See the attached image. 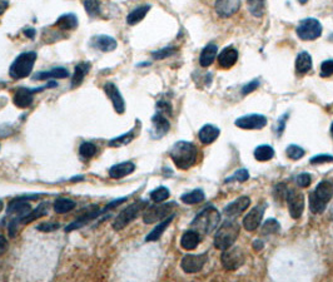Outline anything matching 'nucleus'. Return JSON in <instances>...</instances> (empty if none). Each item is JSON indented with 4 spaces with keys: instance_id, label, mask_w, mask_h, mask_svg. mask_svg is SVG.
<instances>
[{
    "instance_id": "obj_1",
    "label": "nucleus",
    "mask_w": 333,
    "mask_h": 282,
    "mask_svg": "<svg viewBox=\"0 0 333 282\" xmlns=\"http://www.w3.org/2000/svg\"><path fill=\"white\" fill-rule=\"evenodd\" d=\"M169 156L179 169H189L197 161L198 151L191 142L179 140L169 151Z\"/></svg>"
},
{
    "instance_id": "obj_2",
    "label": "nucleus",
    "mask_w": 333,
    "mask_h": 282,
    "mask_svg": "<svg viewBox=\"0 0 333 282\" xmlns=\"http://www.w3.org/2000/svg\"><path fill=\"white\" fill-rule=\"evenodd\" d=\"M333 197V182L322 181L310 195V209L312 214H322Z\"/></svg>"
},
{
    "instance_id": "obj_3",
    "label": "nucleus",
    "mask_w": 333,
    "mask_h": 282,
    "mask_svg": "<svg viewBox=\"0 0 333 282\" xmlns=\"http://www.w3.org/2000/svg\"><path fill=\"white\" fill-rule=\"evenodd\" d=\"M220 221V214L214 207H207L192 222V227L201 236L209 235L218 226Z\"/></svg>"
},
{
    "instance_id": "obj_4",
    "label": "nucleus",
    "mask_w": 333,
    "mask_h": 282,
    "mask_svg": "<svg viewBox=\"0 0 333 282\" xmlns=\"http://www.w3.org/2000/svg\"><path fill=\"white\" fill-rule=\"evenodd\" d=\"M36 60V53L25 52L15 58L9 68V76L13 79H23L30 76Z\"/></svg>"
},
{
    "instance_id": "obj_5",
    "label": "nucleus",
    "mask_w": 333,
    "mask_h": 282,
    "mask_svg": "<svg viewBox=\"0 0 333 282\" xmlns=\"http://www.w3.org/2000/svg\"><path fill=\"white\" fill-rule=\"evenodd\" d=\"M241 227L234 221H227L222 227L217 231L214 236V247L218 250H227L233 246L236 239L238 238Z\"/></svg>"
},
{
    "instance_id": "obj_6",
    "label": "nucleus",
    "mask_w": 333,
    "mask_h": 282,
    "mask_svg": "<svg viewBox=\"0 0 333 282\" xmlns=\"http://www.w3.org/2000/svg\"><path fill=\"white\" fill-rule=\"evenodd\" d=\"M146 207H148V202L143 201V199H140V201H135L134 203L128 206L127 208L123 209V211L119 212L118 216H117L116 220L113 221V225H112L113 230L116 231L123 230V228L127 227L133 220H135V218L138 217V215H139L140 212L144 211Z\"/></svg>"
},
{
    "instance_id": "obj_7",
    "label": "nucleus",
    "mask_w": 333,
    "mask_h": 282,
    "mask_svg": "<svg viewBox=\"0 0 333 282\" xmlns=\"http://www.w3.org/2000/svg\"><path fill=\"white\" fill-rule=\"evenodd\" d=\"M297 36L300 37L302 41H314V39L319 38L322 34V25L321 23L313 18H307V19L302 20L300 25L297 26Z\"/></svg>"
},
{
    "instance_id": "obj_8",
    "label": "nucleus",
    "mask_w": 333,
    "mask_h": 282,
    "mask_svg": "<svg viewBox=\"0 0 333 282\" xmlns=\"http://www.w3.org/2000/svg\"><path fill=\"white\" fill-rule=\"evenodd\" d=\"M222 266L228 271H236L244 263V254L239 247H229L227 250H223V254L220 256Z\"/></svg>"
},
{
    "instance_id": "obj_9",
    "label": "nucleus",
    "mask_w": 333,
    "mask_h": 282,
    "mask_svg": "<svg viewBox=\"0 0 333 282\" xmlns=\"http://www.w3.org/2000/svg\"><path fill=\"white\" fill-rule=\"evenodd\" d=\"M177 206L174 202H169V203L159 204V206H152L149 208L144 209V214H143V221L146 225L154 222H159V221L167 218V216L172 215L173 208Z\"/></svg>"
},
{
    "instance_id": "obj_10",
    "label": "nucleus",
    "mask_w": 333,
    "mask_h": 282,
    "mask_svg": "<svg viewBox=\"0 0 333 282\" xmlns=\"http://www.w3.org/2000/svg\"><path fill=\"white\" fill-rule=\"evenodd\" d=\"M54 87H57V83L52 82V83H48L47 86L42 88H35V89L18 88L17 92L14 93V97H13V102H14V104L17 105L18 108H28L34 100V93L43 92L44 89H48V88H54Z\"/></svg>"
},
{
    "instance_id": "obj_11",
    "label": "nucleus",
    "mask_w": 333,
    "mask_h": 282,
    "mask_svg": "<svg viewBox=\"0 0 333 282\" xmlns=\"http://www.w3.org/2000/svg\"><path fill=\"white\" fill-rule=\"evenodd\" d=\"M287 203H288V209L289 215L294 220L302 217L303 209H305V195H303L301 191L295 190H289L287 192Z\"/></svg>"
},
{
    "instance_id": "obj_12",
    "label": "nucleus",
    "mask_w": 333,
    "mask_h": 282,
    "mask_svg": "<svg viewBox=\"0 0 333 282\" xmlns=\"http://www.w3.org/2000/svg\"><path fill=\"white\" fill-rule=\"evenodd\" d=\"M207 262V255H186L180 262V267L187 273H197Z\"/></svg>"
},
{
    "instance_id": "obj_13",
    "label": "nucleus",
    "mask_w": 333,
    "mask_h": 282,
    "mask_svg": "<svg viewBox=\"0 0 333 282\" xmlns=\"http://www.w3.org/2000/svg\"><path fill=\"white\" fill-rule=\"evenodd\" d=\"M236 126L242 129H262L267 126V118L261 114H248L237 119Z\"/></svg>"
},
{
    "instance_id": "obj_14",
    "label": "nucleus",
    "mask_w": 333,
    "mask_h": 282,
    "mask_svg": "<svg viewBox=\"0 0 333 282\" xmlns=\"http://www.w3.org/2000/svg\"><path fill=\"white\" fill-rule=\"evenodd\" d=\"M263 215H265V206H262V204L255 206L243 220V227L246 228V231L253 232V231L257 230L260 227Z\"/></svg>"
},
{
    "instance_id": "obj_15",
    "label": "nucleus",
    "mask_w": 333,
    "mask_h": 282,
    "mask_svg": "<svg viewBox=\"0 0 333 282\" xmlns=\"http://www.w3.org/2000/svg\"><path fill=\"white\" fill-rule=\"evenodd\" d=\"M104 92L109 97V99L112 100V103H113V107H114V109H116L117 113H119V114L124 113V111H125L124 98L122 97L121 92H119V89L117 88L116 84L112 83V82L105 83Z\"/></svg>"
},
{
    "instance_id": "obj_16",
    "label": "nucleus",
    "mask_w": 333,
    "mask_h": 282,
    "mask_svg": "<svg viewBox=\"0 0 333 282\" xmlns=\"http://www.w3.org/2000/svg\"><path fill=\"white\" fill-rule=\"evenodd\" d=\"M214 8L219 17L229 18L239 10L241 0H217Z\"/></svg>"
},
{
    "instance_id": "obj_17",
    "label": "nucleus",
    "mask_w": 333,
    "mask_h": 282,
    "mask_svg": "<svg viewBox=\"0 0 333 282\" xmlns=\"http://www.w3.org/2000/svg\"><path fill=\"white\" fill-rule=\"evenodd\" d=\"M100 215H102V209L97 208V209H93V211H88L85 212L84 215H82L81 217L77 218L76 221H73V222L70 223V225H68L65 227V232H71V231L74 230H78V228H82L84 227L87 223H89L90 221L95 220L97 217H99Z\"/></svg>"
},
{
    "instance_id": "obj_18",
    "label": "nucleus",
    "mask_w": 333,
    "mask_h": 282,
    "mask_svg": "<svg viewBox=\"0 0 333 282\" xmlns=\"http://www.w3.org/2000/svg\"><path fill=\"white\" fill-rule=\"evenodd\" d=\"M135 171V164L133 162H122V163L114 164L113 167H110L108 171L109 177L114 178V180H121V178L127 177L130 173Z\"/></svg>"
},
{
    "instance_id": "obj_19",
    "label": "nucleus",
    "mask_w": 333,
    "mask_h": 282,
    "mask_svg": "<svg viewBox=\"0 0 333 282\" xmlns=\"http://www.w3.org/2000/svg\"><path fill=\"white\" fill-rule=\"evenodd\" d=\"M152 123H153V138L163 137L164 134H167L168 130L170 129V123L161 112H158L152 118Z\"/></svg>"
},
{
    "instance_id": "obj_20",
    "label": "nucleus",
    "mask_w": 333,
    "mask_h": 282,
    "mask_svg": "<svg viewBox=\"0 0 333 282\" xmlns=\"http://www.w3.org/2000/svg\"><path fill=\"white\" fill-rule=\"evenodd\" d=\"M250 204V199L249 197L247 196H243V197H239V198H237L236 201H233L232 203H229L227 207L225 208V214L227 215V216H238V215H241L242 212L246 211L247 208L249 207Z\"/></svg>"
},
{
    "instance_id": "obj_21",
    "label": "nucleus",
    "mask_w": 333,
    "mask_h": 282,
    "mask_svg": "<svg viewBox=\"0 0 333 282\" xmlns=\"http://www.w3.org/2000/svg\"><path fill=\"white\" fill-rule=\"evenodd\" d=\"M237 60H238V52L233 47L226 48L218 55V64L225 69L232 68L236 64Z\"/></svg>"
},
{
    "instance_id": "obj_22",
    "label": "nucleus",
    "mask_w": 333,
    "mask_h": 282,
    "mask_svg": "<svg viewBox=\"0 0 333 282\" xmlns=\"http://www.w3.org/2000/svg\"><path fill=\"white\" fill-rule=\"evenodd\" d=\"M92 45L94 48H97V49H99L100 52H104V53H108V52H113V50H116L117 48V41L114 38H112V37L109 36H98V37H94V38L92 39Z\"/></svg>"
},
{
    "instance_id": "obj_23",
    "label": "nucleus",
    "mask_w": 333,
    "mask_h": 282,
    "mask_svg": "<svg viewBox=\"0 0 333 282\" xmlns=\"http://www.w3.org/2000/svg\"><path fill=\"white\" fill-rule=\"evenodd\" d=\"M49 209H50L49 202H42V203L39 204L35 209H33V211L29 212V214L20 221V223H23V225H28V223L33 222V221L38 220V218L47 216V215L49 214Z\"/></svg>"
},
{
    "instance_id": "obj_24",
    "label": "nucleus",
    "mask_w": 333,
    "mask_h": 282,
    "mask_svg": "<svg viewBox=\"0 0 333 282\" xmlns=\"http://www.w3.org/2000/svg\"><path fill=\"white\" fill-rule=\"evenodd\" d=\"M69 77V72L66 70L65 68H62V66H59V68H53L50 69V70H47V72H42V73H36L35 76L33 77L34 81H48V79H52V78H55V79H63V78H68Z\"/></svg>"
},
{
    "instance_id": "obj_25",
    "label": "nucleus",
    "mask_w": 333,
    "mask_h": 282,
    "mask_svg": "<svg viewBox=\"0 0 333 282\" xmlns=\"http://www.w3.org/2000/svg\"><path fill=\"white\" fill-rule=\"evenodd\" d=\"M199 242H201V235L197 231L189 230L183 233L182 238H180V246L187 251H191V250L197 249Z\"/></svg>"
},
{
    "instance_id": "obj_26",
    "label": "nucleus",
    "mask_w": 333,
    "mask_h": 282,
    "mask_svg": "<svg viewBox=\"0 0 333 282\" xmlns=\"http://www.w3.org/2000/svg\"><path fill=\"white\" fill-rule=\"evenodd\" d=\"M219 129L215 126L212 124H207L203 128L199 130L198 138L203 145H210V143L214 142L218 137H219Z\"/></svg>"
},
{
    "instance_id": "obj_27",
    "label": "nucleus",
    "mask_w": 333,
    "mask_h": 282,
    "mask_svg": "<svg viewBox=\"0 0 333 282\" xmlns=\"http://www.w3.org/2000/svg\"><path fill=\"white\" fill-rule=\"evenodd\" d=\"M90 66L92 65H90V63L88 62H82L76 66V69H74V74L73 77H71V88L79 87L82 83H83L85 76L89 73Z\"/></svg>"
},
{
    "instance_id": "obj_28",
    "label": "nucleus",
    "mask_w": 333,
    "mask_h": 282,
    "mask_svg": "<svg viewBox=\"0 0 333 282\" xmlns=\"http://www.w3.org/2000/svg\"><path fill=\"white\" fill-rule=\"evenodd\" d=\"M173 218H174V215H170L169 217L164 218L163 221H162L161 223H159L158 226H157L156 228H154L153 231H151V232L148 233V236L145 237V241L146 242H156L158 241L159 238L162 237V235L164 233V231L167 230L168 226L170 225V222L173 221Z\"/></svg>"
},
{
    "instance_id": "obj_29",
    "label": "nucleus",
    "mask_w": 333,
    "mask_h": 282,
    "mask_svg": "<svg viewBox=\"0 0 333 282\" xmlns=\"http://www.w3.org/2000/svg\"><path fill=\"white\" fill-rule=\"evenodd\" d=\"M312 69V58L307 52H302L298 54L295 59V70L298 74H306Z\"/></svg>"
},
{
    "instance_id": "obj_30",
    "label": "nucleus",
    "mask_w": 333,
    "mask_h": 282,
    "mask_svg": "<svg viewBox=\"0 0 333 282\" xmlns=\"http://www.w3.org/2000/svg\"><path fill=\"white\" fill-rule=\"evenodd\" d=\"M217 45L214 44H208L206 48H203L201 53V57H199V63L202 66L207 68V66L212 65L213 60L215 59V55H217Z\"/></svg>"
},
{
    "instance_id": "obj_31",
    "label": "nucleus",
    "mask_w": 333,
    "mask_h": 282,
    "mask_svg": "<svg viewBox=\"0 0 333 282\" xmlns=\"http://www.w3.org/2000/svg\"><path fill=\"white\" fill-rule=\"evenodd\" d=\"M149 9H151V5H142V7L135 8L134 10H132V12L128 14L127 23L129 24V25H135V24L142 22L145 18V15L148 14Z\"/></svg>"
},
{
    "instance_id": "obj_32",
    "label": "nucleus",
    "mask_w": 333,
    "mask_h": 282,
    "mask_svg": "<svg viewBox=\"0 0 333 282\" xmlns=\"http://www.w3.org/2000/svg\"><path fill=\"white\" fill-rule=\"evenodd\" d=\"M60 30H74L78 26V19L74 14H64L54 24Z\"/></svg>"
},
{
    "instance_id": "obj_33",
    "label": "nucleus",
    "mask_w": 333,
    "mask_h": 282,
    "mask_svg": "<svg viewBox=\"0 0 333 282\" xmlns=\"http://www.w3.org/2000/svg\"><path fill=\"white\" fill-rule=\"evenodd\" d=\"M76 206H77L76 201H73V199L70 198H64V197H62V198L55 199L54 204H53V208H54V211L57 212V214L63 215L76 208Z\"/></svg>"
},
{
    "instance_id": "obj_34",
    "label": "nucleus",
    "mask_w": 333,
    "mask_h": 282,
    "mask_svg": "<svg viewBox=\"0 0 333 282\" xmlns=\"http://www.w3.org/2000/svg\"><path fill=\"white\" fill-rule=\"evenodd\" d=\"M134 137H135V128H133L132 130H129L128 133H125V134L121 135V137L113 138V139L109 140L108 146H109V147H113V148L123 147V146L129 145V143L132 142L133 139H134Z\"/></svg>"
},
{
    "instance_id": "obj_35",
    "label": "nucleus",
    "mask_w": 333,
    "mask_h": 282,
    "mask_svg": "<svg viewBox=\"0 0 333 282\" xmlns=\"http://www.w3.org/2000/svg\"><path fill=\"white\" fill-rule=\"evenodd\" d=\"M274 156V150L271 146H260L254 150V158L260 162H267L270 159L273 158Z\"/></svg>"
},
{
    "instance_id": "obj_36",
    "label": "nucleus",
    "mask_w": 333,
    "mask_h": 282,
    "mask_svg": "<svg viewBox=\"0 0 333 282\" xmlns=\"http://www.w3.org/2000/svg\"><path fill=\"white\" fill-rule=\"evenodd\" d=\"M204 198H206V196H204V192L202 190H194L192 192L184 193L180 197V199L187 204L201 203L202 201H204Z\"/></svg>"
},
{
    "instance_id": "obj_37",
    "label": "nucleus",
    "mask_w": 333,
    "mask_h": 282,
    "mask_svg": "<svg viewBox=\"0 0 333 282\" xmlns=\"http://www.w3.org/2000/svg\"><path fill=\"white\" fill-rule=\"evenodd\" d=\"M247 7L250 14L260 18L265 13V0H247Z\"/></svg>"
},
{
    "instance_id": "obj_38",
    "label": "nucleus",
    "mask_w": 333,
    "mask_h": 282,
    "mask_svg": "<svg viewBox=\"0 0 333 282\" xmlns=\"http://www.w3.org/2000/svg\"><path fill=\"white\" fill-rule=\"evenodd\" d=\"M170 192L167 187H158L151 193V198L152 201L156 202V203H161V202L166 201V199L169 198Z\"/></svg>"
},
{
    "instance_id": "obj_39",
    "label": "nucleus",
    "mask_w": 333,
    "mask_h": 282,
    "mask_svg": "<svg viewBox=\"0 0 333 282\" xmlns=\"http://www.w3.org/2000/svg\"><path fill=\"white\" fill-rule=\"evenodd\" d=\"M95 153H97V147L90 142L82 143V146L79 147V154L83 159H90Z\"/></svg>"
},
{
    "instance_id": "obj_40",
    "label": "nucleus",
    "mask_w": 333,
    "mask_h": 282,
    "mask_svg": "<svg viewBox=\"0 0 333 282\" xmlns=\"http://www.w3.org/2000/svg\"><path fill=\"white\" fill-rule=\"evenodd\" d=\"M85 12L89 17H97L100 13V3L99 0H84Z\"/></svg>"
},
{
    "instance_id": "obj_41",
    "label": "nucleus",
    "mask_w": 333,
    "mask_h": 282,
    "mask_svg": "<svg viewBox=\"0 0 333 282\" xmlns=\"http://www.w3.org/2000/svg\"><path fill=\"white\" fill-rule=\"evenodd\" d=\"M279 230H281V226H279L278 221L272 220V218L266 221L262 226L263 235H272V233H277Z\"/></svg>"
},
{
    "instance_id": "obj_42",
    "label": "nucleus",
    "mask_w": 333,
    "mask_h": 282,
    "mask_svg": "<svg viewBox=\"0 0 333 282\" xmlns=\"http://www.w3.org/2000/svg\"><path fill=\"white\" fill-rule=\"evenodd\" d=\"M286 153H287V157H288L289 159H293V161H298V159L302 158L303 156H305V150L303 148H301L300 146H295V145H291L287 147L286 150Z\"/></svg>"
},
{
    "instance_id": "obj_43",
    "label": "nucleus",
    "mask_w": 333,
    "mask_h": 282,
    "mask_svg": "<svg viewBox=\"0 0 333 282\" xmlns=\"http://www.w3.org/2000/svg\"><path fill=\"white\" fill-rule=\"evenodd\" d=\"M58 228H60V225L58 222H53V221H50V222H43L41 225L36 227V230L41 231V232H54V231H57Z\"/></svg>"
},
{
    "instance_id": "obj_44",
    "label": "nucleus",
    "mask_w": 333,
    "mask_h": 282,
    "mask_svg": "<svg viewBox=\"0 0 333 282\" xmlns=\"http://www.w3.org/2000/svg\"><path fill=\"white\" fill-rule=\"evenodd\" d=\"M333 76V59H328L321 64V77L328 78Z\"/></svg>"
},
{
    "instance_id": "obj_45",
    "label": "nucleus",
    "mask_w": 333,
    "mask_h": 282,
    "mask_svg": "<svg viewBox=\"0 0 333 282\" xmlns=\"http://www.w3.org/2000/svg\"><path fill=\"white\" fill-rule=\"evenodd\" d=\"M249 178V173L247 169H238V171L236 172L232 177H229L226 180V182H232L233 180L238 181V182H246L247 180Z\"/></svg>"
},
{
    "instance_id": "obj_46",
    "label": "nucleus",
    "mask_w": 333,
    "mask_h": 282,
    "mask_svg": "<svg viewBox=\"0 0 333 282\" xmlns=\"http://www.w3.org/2000/svg\"><path fill=\"white\" fill-rule=\"evenodd\" d=\"M174 52H175V48H164V49L154 52L153 54H152V57H153L156 60H161V59H164V58L170 57V55H172Z\"/></svg>"
},
{
    "instance_id": "obj_47",
    "label": "nucleus",
    "mask_w": 333,
    "mask_h": 282,
    "mask_svg": "<svg viewBox=\"0 0 333 282\" xmlns=\"http://www.w3.org/2000/svg\"><path fill=\"white\" fill-rule=\"evenodd\" d=\"M295 182H297L298 187L307 188L310 187L311 183H312V177H311V174L308 173H301L297 178H295Z\"/></svg>"
},
{
    "instance_id": "obj_48",
    "label": "nucleus",
    "mask_w": 333,
    "mask_h": 282,
    "mask_svg": "<svg viewBox=\"0 0 333 282\" xmlns=\"http://www.w3.org/2000/svg\"><path fill=\"white\" fill-rule=\"evenodd\" d=\"M311 164H323V163H331L333 162V157L328 154H319V156L311 158Z\"/></svg>"
},
{
    "instance_id": "obj_49",
    "label": "nucleus",
    "mask_w": 333,
    "mask_h": 282,
    "mask_svg": "<svg viewBox=\"0 0 333 282\" xmlns=\"http://www.w3.org/2000/svg\"><path fill=\"white\" fill-rule=\"evenodd\" d=\"M287 192H288V191H287L286 186L278 185L276 187V190L273 191V195H274V197H276L277 201L282 202L284 198H287Z\"/></svg>"
},
{
    "instance_id": "obj_50",
    "label": "nucleus",
    "mask_w": 333,
    "mask_h": 282,
    "mask_svg": "<svg viewBox=\"0 0 333 282\" xmlns=\"http://www.w3.org/2000/svg\"><path fill=\"white\" fill-rule=\"evenodd\" d=\"M260 87V81H253V82H249L247 86H244L242 88V94L243 95H247L249 94V93H252L253 90H255L257 88Z\"/></svg>"
},
{
    "instance_id": "obj_51",
    "label": "nucleus",
    "mask_w": 333,
    "mask_h": 282,
    "mask_svg": "<svg viewBox=\"0 0 333 282\" xmlns=\"http://www.w3.org/2000/svg\"><path fill=\"white\" fill-rule=\"evenodd\" d=\"M8 246H9V243H8V239L5 238L4 236L0 235V256H3V255L7 252Z\"/></svg>"
},
{
    "instance_id": "obj_52",
    "label": "nucleus",
    "mask_w": 333,
    "mask_h": 282,
    "mask_svg": "<svg viewBox=\"0 0 333 282\" xmlns=\"http://www.w3.org/2000/svg\"><path fill=\"white\" fill-rule=\"evenodd\" d=\"M158 109H159V111L166 112V113H168V114H170V111H172L169 103H166V102H159L158 103Z\"/></svg>"
},
{
    "instance_id": "obj_53",
    "label": "nucleus",
    "mask_w": 333,
    "mask_h": 282,
    "mask_svg": "<svg viewBox=\"0 0 333 282\" xmlns=\"http://www.w3.org/2000/svg\"><path fill=\"white\" fill-rule=\"evenodd\" d=\"M8 7H9V0H0V15L4 14Z\"/></svg>"
},
{
    "instance_id": "obj_54",
    "label": "nucleus",
    "mask_w": 333,
    "mask_h": 282,
    "mask_svg": "<svg viewBox=\"0 0 333 282\" xmlns=\"http://www.w3.org/2000/svg\"><path fill=\"white\" fill-rule=\"evenodd\" d=\"M287 117H288V114H286V116H284V117H282V118H281V119H279V127H278V135H279V134H281V133H282V132H283V129H284V122H286V121H284V119H286V118H287Z\"/></svg>"
},
{
    "instance_id": "obj_55",
    "label": "nucleus",
    "mask_w": 333,
    "mask_h": 282,
    "mask_svg": "<svg viewBox=\"0 0 333 282\" xmlns=\"http://www.w3.org/2000/svg\"><path fill=\"white\" fill-rule=\"evenodd\" d=\"M24 33H25V36L29 37L30 39H34V36H35V30H34V29H25Z\"/></svg>"
},
{
    "instance_id": "obj_56",
    "label": "nucleus",
    "mask_w": 333,
    "mask_h": 282,
    "mask_svg": "<svg viewBox=\"0 0 333 282\" xmlns=\"http://www.w3.org/2000/svg\"><path fill=\"white\" fill-rule=\"evenodd\" d=\"M263 246H265V244H263V241H260V239H257V241H255L254 243H253V247H254V249L257 250V251H260V250L262 249Z\"/></svg>"
},
{
    "instance_id": "obj_57",
    "label": "nucleus",
    "mask_w": 333,
    "mask_h": 282,
    "mask_svg": "<svg viewBox=\"0 0 333 282\" xmlns=\"http://www.w3.org/2000/svg\"><path fill=\"white\" fill-rule=\"evenodd\" d=\"M298 2H300L301 4H306V3H307L308 0H298Z\"/></svg>"
},
{
    "instance_id": "obj_58",
    "label": "nucleus",
    "mask_w": 333,
    "mask_h": 282,
    "mask_svg": "<svg viewBox=\"0 0 333 282\" xmlns=\"http://www.w3.org/2000/svg\"><path fill=\"white\" fill-rule=\"evenodd\" d=\"M2 209H3V202L0 201V211H2Z\"/></svg>"
},
{
    "instance_id": "obj_59",
    "label": "nucleus",
    "mask_w": 333,
    "mask_h": 282,
    "mask_svg": "<svg viewBox=\"0 0 333 282\" xmlns=\"http://www.w3.org/2000/svg\"><path fill=\"white\" fill-rule=\"evenodd\" d=\"M331 134H332V137H333V123H332V126H331Z\"/></svg>"
}]
</instances>
